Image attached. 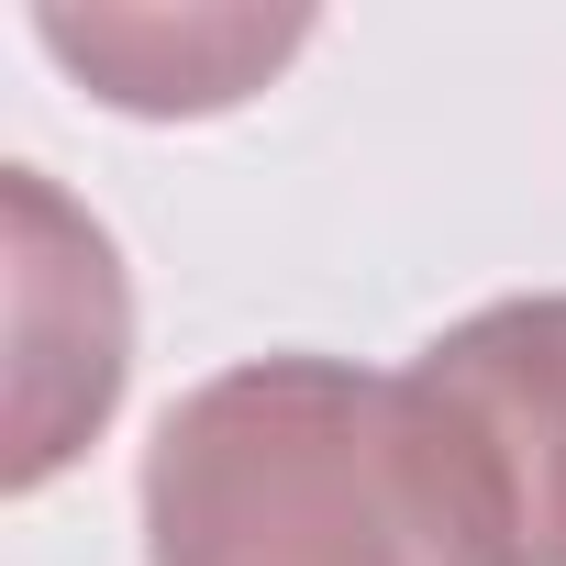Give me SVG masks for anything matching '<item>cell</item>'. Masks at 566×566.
I'll list each match as a JSON object with an SVG mask.
<instances>
[{"mask_svg": "<svg viewBox=\"0 0 566 566\" xmlns=\"http://www.w3.org/2000/svg\"><path fill=\"white\" fill-rule=\"evenodd\" d=\"M134 511L145 566H511L422 378L345 356H255L167 400Z\"/></svg>", "mask_w": 566, "mask_h": 566, "instance_id": "obj_1", "label": "cell"}, {"mask_svg": "<svg viewBox=\"0 0 566 566\" xmlns=\"http://www.w3.org/2000/svg\"><path fill=\"white\" fill-rule=\"evenodd\" d=\"M0 200H12V467L0 478L34 500L112 422L134 367V301L112 233L45 167H12Z\"/></svg>", "mask_w": 566, "mask_h": 566, "instance_id": "obj_2", "label": "cell"}, {"mask_svg": "<svg viewBox=\"0 0 566 566\" xmlns=\"http://www.w3.org/2000/svg\"><path fill=\"white\" fill-rule=\"evenodd\" d=\"M411 378L467 444L511 566H566V290L467 312L411 356Z\"/></svg>", "mask_w": 566, "mask_h": 566, "instance_id": "obj_3", "label": "cell"}, {"mask_svg": "<svg viewBox=\"0 0 566 566\" xmlns=\"http://www.w3.org/2000/svg\"><path fill=\"white\" fill-rule=\"evenodd\" d=\"M34 45L78 67L112 112L178 123V112H233L312 45L301 12H34Z\"/></svg>", "mask_w": 566, "mask_h": 566, "instance_id": "obj_4", "label": "cell"}]
</instances>
